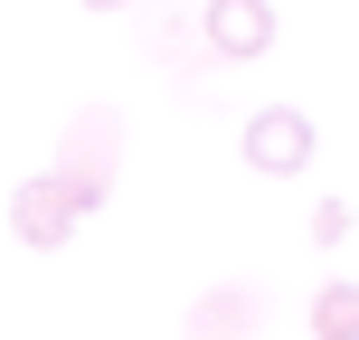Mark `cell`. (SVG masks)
Returning a JSON list of instances; mask_svg holds the SVG:
<instances>
[{
	"label": "cell",
	"instance_id": "1",
	"mask_svg": "<svg viewBox=\"0 0 359 340\" xmlns=\"http://www.w3.org/2000/svg\"><path fill=\"white\" fill-rule=\"evenodd\" d=\"M76 217H86V208L67 198V179H57V170H38V179H19V189H10V236H19L29 255H57V246L76 236Z\"/></svg>",
	"mask_w": 359,
	"mask_h": 340
},
{
	"label": "cell",
	"instance_id": "2",
	"mask_svg": "<svg viewBox=\"0 0 359 340\" xmlns=\"http://www.w3.org/2000/svg\"><path fill=\"white\" fill-rule=\"evenodd\" d=\"M274 0H198V38H208V57H236V67H255V57L274 48Z\"/></svg>",
	"mask_w": 359,
	"mask_h": 340
},
{
	"label": "cell",
	"instance_id": "3",
	"mask_svg": "<svg viewBox=\"0 0 359 340\" xmlns=\"http://www.w3.org/2000/svg\"><path fill=\"white\" fill-rule=\"evenodd\" d=\"M246 170H265V179H293V170H312V114H293V104H265V114H246Z\"/></svg>",
	"mask_w": 359,
	"mask_h": 340
},
{
	"label": "cell",
	"instance_id": "4",
	"mask_svg": "<svg viewBox=\"0 0 359 340\" xmlns=\"http://www.w3.org/2000/svg\"><path fill=\"white\" fill-rule=\"evenodd\" d=\"M189 340H255V293L246 284H208L189 303Z\"/></svg>",
	"mask_w": 359,
	"mask_h": 340
},
{
	"label": "cell",
	"instance_id": "5",
	"mask_svg": "<svg viewBox=\"0 0 359 340\" xmlns=\"http://www.w3.org/2000/svg\"><path fill=\"white\" fill-rule=\"evenodd\" d=\"M312 340H359V284H322L312 293Z\"/></svg>",
	"mask_w": 359,
	"mask_h": 340
},
{
	"label": "cell",
	"instance_id": "6",
	"mask_svg": "<svg viewBox=\"0 0 359 340\" xmlns=\"http://www.w3.org/2000/svg\"><path fill=\"white\" fill-rule=\"evenodd\" d=\"M350 236V198H322V208H312V246H341Z\"/></svg>",
	"mask_w": 359,
	"mask_h": 340
},
{
	"label": "cell",
	"instance_id": "7",
	"mask_svg": "<svg viewBox=\"0 0 359 340\" xmlns=\"http://www.w3.org/2000/svg\"><path fill=\"white\" fill-rule=\"evenodd\" d=\"M86 10H133V0H86Z\"/></svg>",
	"mask_w": 359,
	"mask_h": 340
}]
</instances>
